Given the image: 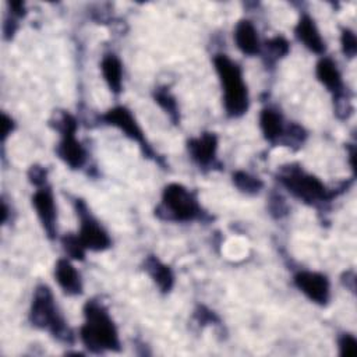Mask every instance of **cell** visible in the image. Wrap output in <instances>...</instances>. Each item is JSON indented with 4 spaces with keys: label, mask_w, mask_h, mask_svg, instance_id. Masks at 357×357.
<instances>
[{
    "label": "cell",
    "mask_w": 357,
    "mask_h": 357,
    "mask_svg": "<svg viewBox=\"0 0 357 357\" xmlns=\"http://www.w3.org/2000/svg\"><path fill=\"white\" fill-rule=\"evenodd\" d=\"M84 317L85 322L81 326L79 337L89 351L103 353L120 350L117 328L102 304L88 301L84 307Z\"/></svg>",
    "instance_id": "obj_1"
},
{
    "label": "cell",
    "mask_w": 357,
    "mask_h": 357,
    "mask_svg": "<svg viewBox=\"0 0 357 357\" xmlns=\"http://www.w3.org/2000/svg\"><path fill=\"white\" fill-rule=\"evenodd\" d=\"M220 85L223 88V105L230 117H240L248 109V91L243 79L241 68L226 54H218L213 59Z\"/></svg>",
    "instance_id": "obj_2"
},
{
    "label": "cell",
    "mask_w": 357,
    "mask_h": 357,
    "mask_svg": "<svg viewBox=\"0 0 357 357\" xmlns=\"http://www.w3.org/2000/svg\"><path fill=\"white\" fill-rule=\"evenodd\" d=\"M29 319L33 326L49 331L59 340L71 342V332L63 317L59 314L53 294L47 286H39L35 290Z\"/></svg>",
    "instance_id": "obj_3"
},
{
    "label": "cell",
    "mask_w": 357,
    "mask_h": 357,
    "mask_svg": "<svg viewBox=\"0 0 357 357\" xmlns=\"http://www.w3.org/2000/svg\"><path fill=\"white\" fill-rule=\"evenodd\" d=\"M158 215L176 222H190L201 216V208L194 194L184 185L172 183L165 187Z\"/></svg>",
    "instance_id": "obj_4"
},
{
    "label": "cell",
    "mask_w": 357,
    "mask_h": 357,
    "mask_svg": "<svg viewBox=\"0 0 357 357\" xmlns=\"http://www.w3.org/2000/svg\"><path fill=\"white\" fill-rule=\"evenodd\" d=\"M279 180L290 194L305 204L315 205L331 198V194L324 183L315 176L305 173L300 167H283L279 174Z\"/></svg>",
    "instance_id": "obj_5"
},
{
    "label": "cell",
    "mask_w": 357,
    "mask_h": 357,
    "mask_svg": "<svg viewBox=\"0 0 357 357\" xmlns=\"http://www.w3.org/2000/svg\"><path fill=\"white\" fill-rule=\"evenodd\" d=\"M59 131L61 132V139L57 146V153L60 159L71 169H79L85 162V149L75 138V119L68 113H63L59 121Z\"/></svg>",
    "instance_id": "obj_6"
},
{
    "label": "cell",
    "mask_w": 357,
    "mask_h": 357,
    "mask_svg": "<svg viewBox=\"0 0 357 357\" xmlns=\"http://www.w3.org/2000/svg\"><path fill=\"white\" fill-rule=\"evenodd\" d=\"M77 213L79 216L78 237L84 247L91 251H103L110 247L112 241L103 227L89 213L82 201H77Z\"/></svg>",
    "instance_id": "obj_7"
},
{
    "label": "cell",
    "mask_w": 357,
    "mask_h": 357,
    "mask_svg": "<svg viewBox=\"0 0 357 357\" xmlns=\"http://www.w3.org/2000/svg\"><path fill=\"white\" fill-rule=\"evenodd\" d=\"M102 120L109 124L113 126L116 128H119L120 131H123L130 139L141 144V146L145 149V152L148 155H151V148L146 144V139L144 137V132L141 130V127L138 126V123L135 121L134 116L131 114V112L124 107V106H116L113 109H109L103 116Z\"/></svg>",
    "instance_id": "obj_8"
},
{
    "label": "cell",
    "mask_w": 357,
    "mask_h": 357,
    "mask_svg": "<svg viewBox=\"0 0 357 357\" xmlns=\"http://www.w3.org/2000/svg\"><path fill=\"white\" fill-rule=\"evenodd\" d=\"M294 284L305 297L319 305L329 301V280L322 273L301 271L294 276Z\"/></svg>",
    "instance_id": "obj_9"
},
{
    "label": "cell",
    "mask_w": 357,
    "mask_h": 357,
    "mask_svg": "<svg viewBox=\"0 0 357 357\" xmlns=\"http://www.w3.org/2000/svg\"><path fill=\"white\" fill-rule=\"evenodd\" d=\"M32 205L36 211V215H38L47 237L54 238L56 233H57V226H56L57 212H56V204H54L53 194L46 184L42 187H38V190L32 195Z\"/></svg>",
    "instance_id": "obj_10"
},
{
    "label": "cell",
    "mask_w": 357,
    "mask_h": 357,
    "mask_svg": "<svg viewBox=\"0 0 357 357\" xmlns=\"http://www.w3.org/2000/svg\"><path fill=\"white\" fill-rule=\"evenodd\" d=\"M296 38L312 53L322 54L325 52V42L315 25V21L307 15L303 14L294 28Z\"/></svg>",
    "instance_id": "obj_11"
},
{
    "label": "cell",
    "mask_w": 357,
    "mask_h": 357,
    "mask_svg": "<svg viewBox=\"0 0 357 357\" xmlns=\"http://www.w3.org/2000/svg\"><path fill=\"white\" fill-rule=\"evenodd\" d=\"M218 149V138L213 132H204L198 138L188 141V152L199 166L213 163Z\"/></svg>",
    "instance_id": "obj_12"
},
{
    "label": "cell",
    "mask_w": 357,
    "mask_h": 357,
    "mask_svg": "<svg viewBox=\"0 0 357 357\" xmlns=\"http://www.w3.org/2000/svg\"><path fill=\"white\" fill-rule=\"evenodd\" d=\"M54 278L66 294L78 296L82 293L81 276L68 259L61 258L56 262Z\"/></svg>",
    "instance_id": "obj_13"
},
{
    "label": "cell",
    "mask_w": 357,
    "mask_h": 357,
    "mask_svg": "<svg viewBox=\"0 0 357 357\" xmlns=\"http://www.w3.org/2000/svg\"><path fill=\"white\" fill-rule=\"evenodd\" d=\"M233 38H234L236 46L244 54L254 56L261 49L258 32H257L255 26L252 25V22L248 21V20H241V21L237 22V25L234 28Z\"/></svg>",
    "instance_id": "obj_14"
},
{
    "label": "cell",
    "mask_w": 357,
    "mask_h": 357,
    "mask_svg": "<svg viewBox=\"0 0 357 357\" xmlns=\"http://www.w3.org/2000/svg\"><path fill=\"white\" fill-rule=\"evenodd\" d=\"M315 74L317 78L322 85H325L331 92L336 95V98L340 96L342 89H343V82H342V75L340 71L336 66V63L328 57H322L315 67Z\"/></svg>",
    "instance_id": "obj_15"
},
{
    "label": "cell",
    "mask_w": 357,
    "mask_h": 357,
    "mask_svg": "<svg viewBox=\"0 0 357 357\" xmlns=\"http://www.w3.org/2000/svg\"><path fill=\"white\" fill-rule=\"evenodd\" d=\"M145 271L149 273V276L163 293L170 291L174 283V276L167 265H165L156 257H148L145 259Z\"/></svg>",
    "instance_id": "obj_16"
},
{
    "label": "cell",
    "mask_w": 357,
    "mask_h": 357,
    "mask_svg": "<svg viewBox=\"0 0 357 357\" xmlns=\"http://www.w3.org/2000/svg\"><path fill=\"white\" fill-rule=\"evenodd\" d=\"M259 127H261V131H262L265 139H268L271 142L278 141L284 132L282 116L276 110L269 109V107L264 109L261 112Z\"/></svg>",
    "instance_id": "obj_17"
},
{
    "label": "cell",
    "mask_w": 357,
    "mask_h": 357,
    "mask_svg": "<svg viewBox=\"0 0 357 357\" xmlns=\"http://www.w3.org/2000/svg\"><path fill=\"white\" fill-rule=\"evenodd\" d=\"M100 70L110 91L114 93H119L121 91V81H123V68H121L120 60L114 54H106L102 59Z\"/></svg>",
    "instance_id": "obj_18"
},
{
    "label": "cell",
    "mask_w": 357,
    "mask_h": 357,
    "mask_svg": "<svg viewBox=\"0 0 357 357\" xmlns=\"http://www.w3.org/2000/svg\"><path fill=\"white\" fill-rule=\"evenodd\" d=\"M234 185L245 194H257L262 188V181L245 172H236L233 174Z\"/></svg>",
    "instance_id": "obj_19"
},
{
    "label": "cell",
    "mask_w": 357,
    "mask_h": 357,
    "mask_svg": "<svg viewBox=\"0 0 357 357\" xmlns=\"http://www.w3.org/2000/svg\"><path fill=\"white\" fill-rule=\"evenodd\" d=\"M155 99L160 105V107L170 116V119L177 123L178 121V112H177V103L174 98L169 93L166 89H158L155 92Z\"/></svg>",
    "instance_id": "obj_20"
},
{
    "label": "cell",
    "mask_w": 357,
    "mask_h": 357,
    "mask_svg": "<svg viewBox=\"0 0 357 357\" xmlns=\"http://www.w3.org/2000/svg\"><path fill=\"white\" fill-rule=\"evenodd\" d=\"M61 243H63V248H64V251L67 252V255H70V257L74 258V259H79V261L84 259V257H85V250H86V248H85L84 244L81 243L78 234H77V236H74V234H67V236L63 237Z\"/></svg>",
    "instance_id": "obj_21"
},
{
    "label": "cell",
    "mask_w": 357,
    "mask_h": 357,
    "mask_svg": "<svg viewBox=\"0 0 357 357\" xmlns=\"http://www.w3.org/2000/svg\"><path fill=\"white\" fill-rule=\"evenodd\" d=\"M340 43H342V50H343L344 56L354 57V54L357 52V39H356L354 32L350 31L349 28H343L342 35H340Z\"/></svg>",
    "instance_id": "obj_22"
},
{
    "label": "cell",
    "mask_w": 357,
    "mask_h": 357,
    "mask_svg": "<svg viewBox=\"0 0 357 357\" xmlns=\"http://www.w3.org/2000/svg\"><path fill=\"white\" fill-rule=\"evenodd\" d=\"M266 47L269 49V54L273 59H280L289 53V43L282 36H276V38L268 40Z\"/></svg>",
    "instance_id": "obj_23"
},
{
    "label": "cell",
    "mask_w": 357,
    "mask_h": 357,
    "mask_svg": "<svg viewBox=\"0 0 357 357\" xmlns=\"http://www.w3.org/2000/svg\"><path fill=\"white\" fill-rule=\"evenodd\" d=\"M339 353L343 357H354L357 356V340L354 336L344 333L339 339Z\"/></svg>",
    "instance_id": "obj_24"
},
{
    "label": "cell",
    "mask_w": 357,
    "mask_h": 357,
    "mask_svg": "<svg viewBox=\"0 0 357 357\" xmlns=\"http://www.w3.org/2000/svg\"><path fill=\"white\" fill-rule=\"evenodd\" d=\"M28 177L29 181L36 187H42L46 184V170L40 166H32L28 172Z\"/></svg>",
    "instance_id": "obj_25"
},
{
    "label": "cell",
    "mask_w": 357,
    "mask_h": 357,
    "mask_svg": "<svg viewBox=\"0 0 357 357\" xmlns=\"http://www.w3.org/2000/svg\"><path fill=\"white\" fill-rule=\"evenodd\" d=\"M14 128V123L11 120V117H8L7 114H1V139L4 141L7 138L8 134H11Z\"/></svg>",
    "instance_id": "obj_26"
}]
</instances>
